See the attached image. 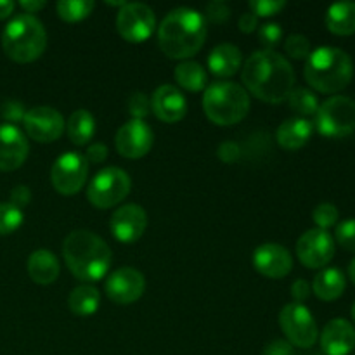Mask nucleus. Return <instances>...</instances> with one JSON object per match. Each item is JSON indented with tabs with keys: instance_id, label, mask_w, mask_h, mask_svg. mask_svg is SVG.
Segmentation results:
<instances>
[{
	"instance_id": "nucleus-22",
	"label": "nucleus",
	"mask_w": 355,
	"mask_h": 355,
	"mask_svg": "<svg viewBox=\"0 0 355 355\" xmlns=\"http://www.w3.org/2000/svg\"><path fill=\"white\" fill-rule=\"evenodd\" d=\"M243 55L236 45L220 44L208 55V69L218 78H229L241 68Z\"/></svg>"
},
{
	"instance_id": "nucleus-38",
	"label": "nucleus",
	"mask_w": 355,
	"mask_h": 355,
	"mask_svg": "<svg viewBox=\"0 0 355 355\" xmlns=\"http://www.w3.org/2000/svg\"><path fill=\"white\" fill-rule=\"evenodd\" d=\"M205 17L207 19H210L211 23L215 24H220L224 23L225 19L229 17V14H231V9H229V3L224 2V0H214V2H210L207 6V10H205Z\"/></svg>"
},
{
	"instance_id": "nucleus-17",
	"label": "nucleus",
	"mask_w": 355,
	"mask_h": 355,
	"mask_svg": "<svg viewBox=\"0 0 355 355\" xmlns=\"http://www.w3.org/2000/svg\"><path fill=\"white\" fill-rule=\"evenodd\" d=\"M253 266H255L257 272L269 279H283L293 269V259L284 246L276 245V243H266L253 253Z\"/></svg>"
},
{
	"instance_id": "nucleus-47",
	"label": "nucleus",
	"mask_w": 355,
	"mask_h": 355,
	"mask_svg": "<svg viewBox=\"0 0 355 355\" xmlns=\"http://www.w3.org/2000/svg\"><path fill=\"white\" fill-rule=\"evenodd\" d=\"M14 12V2L10 0H0V19H6Z\"/></svg>"
},
{
	"instance_id": "nucleus-14",
	"label": "nucleus",
	"mask_w": 355,
	"mask_h": 355,
	"mask_svg": "<svg viewBox=\"0 0 355 355\" xmlns=\"http://www.w3.org/2000/svg\"><path fill=\"white\" fill-rule=\"evenodd\" d=\"M153 141L155 134L144 120L127 121L123 127H120L114 137L116 151L128 159L144 158L151 151Z\"/></svg>"
},
{
	"instance_id": "nucleus-21",
	"label": "nucleus",
	"mask_w": 355,
	"mask_h": 355,
	"mask_svg": "<svg viewBox=\"0 0 355 355\" xmlns=\"http://www.w3.org/2000/svg\"><path fill=\"white\" fill-rule=\"evenodd\" d=\"M314 132V125L305 118H290V120L283 121L277 128V144L286 151H297V149L304 148L312 137Z\"/></svg>"
},
{
	"instance_id": "nucleus-49",
	"label": "nucleus",
	"mask_w": 355,
	"mask_h": 355,
	"mask_svg": "<svg viewBox=\"0 0 355 355\" xmlns=\"http://www.w3.org/2000/svg\"><path fill=\"white\" fill-rule=\"evenodd\" d=\"M352 319H354V322H355V304L352 305Z\"/></svg>"
},
{
	"instance_id": "nucleus-43",
	"label": "nucleus",
	"mask_w": 355,
	"mask_h": 355,
	"mask_svg": "<svg viewBox=\"0 0 355 355\" xmlns=\"http://www.w3.org/2000/svg\"><path fill=\"white\" fill-rule=\"evenodd\" d=\"M291 295H293V298L297 302L295 304H302V302H305L309 298V295H311V286H309V283L305 279H297L293 283V286H291Z\"/></svg>"
},
{
	"instance_id": "nucleus-33",
	"label": "nucleus",
	"mask_w": 355,
	"mask_h": 355,
	"mask_svg": "<svg viewBox=\"0 0 355 355\" xmlns=\"http://www.w3.org/2000/svg\"><path fill=\"white\" fill-rule=\"evenodd\" d=\"M312 218H314L318 229H326L333 227V225L338 222V210H336L335 205L331 203H321L314 208V214H312Z\"/></svg>"
},
{
	"instance_id": "nucleus-37",
	"label": "nucleus",
	"mask_w": 355,
	"mask_h": 355,
	"mask_svg": "<svg viewBox=\"0 0 355 355\" xmlns=\"http://www.w3.org/2000/svg\"><path fill=\"white\" fill-rule=\"evenodd\" d=\"M259 40L260 44L266 45L267 51H272V49L283 40V30H281L279 24L276 23L263 24L259 30Z\"/></svg>"
},
{
	"instance_id": "nucleus-9",
	"label": "nucleus",
	"mask_w": 355,
	"mask_h": 355,
	"mask_svg": "<svg viewBox=\"0 0 355 355\" xmlns=\"http://www.w3.org/2000/svg\"><path fill=\"white\" fill-rule=\"evenodd\" d=\"M279 324L288 342L300 349H311L318 342V324L305 305L288 304L284 305L279 314Z\"/></svg>"
},
{
	"instance_id": "nucleus-39",
	"label": "nucleus",
	"mask_w": 355,
	"mask_h": 355,
	"mask_svg": "<svg viewBox=\"0 0 355 355\" xmlns=\"http://www.w3.org/2000/svg\"><path fill=\"white\" fill-rule=\"evenodd\" d=\"M217 156L224 163H234L238 162L239 156H241V149H239V146L232 141L222 142V144L218 146Z\"/></svg>"
},
{
	"instance_id": "nucleus-32",
	"label": "nucleus",
	"mask_w": 355,
	"mask_h": 355,
	"mask_svg": "<svg viewBox=\"0 0 355 355\" xmlns=\"http://www.w3.org/2000/svg\"><path fill=\"white\" fill-rule=\"evenodd\" d=\"M284 51L293 59H307L311 55V42L304 35H290L284 42Z\"/></svg>"
},
{
	"instance_id": "nucleus-34",
	"label": "nucleus",
	"mask_w": 355,
	"mask_h": 355,
	"mask_svg": "<svg viewBox=\"0 0 355 355\" xmlns=\"http://www.w3.org/2000/svg\"><path fill=\"white\" fill-rule=\"evenodd\" d=\"M336 243L347 252H355V218H347L336 225Z\"/></svg>"
},
{
	"instance_id": "nucleus-10",
	"label": "nucleus",
	"mask_w": 355,
	"mask_h": 355,
	"mask_svg": "<svg viewBox=\"0 0 355 355\" xmlns=\"http://www.w3.org/2000/svg\"><path fill=\"white\" fill-rule=\"evenodd\" d=\"M89 177V162L75 151L64 153L55 159L51 170V182L62 196H75Z\"/></svg>"
},
{
	"instance_id": "nucleus-26",
	"label": "nucleus",
	"mask_w": 355,
	"mask_h": 355,
	"mask_svg": "<svg viewBox=\"0 0 355 355\" xmlns=\"http://www.w3.org/2000/svg\"><path fill=\"white\" fill-rule=\"evenodd\" d=\"M68 137L75 146H85L96 134V120L87 110H76L66 123Z\"/></svg>"
},
{
	"instance_id": "nucleus-1",
	"label": "nucleus",
	"mask_w": 355,
	"mask_h": 355,
	"mask_svg": "<svg viewBox=\"0 0 355 355\" xmlns=\"http://www.w3.org/2000/svg\"><path fill=\"white\" fill-rule=\"evenodd\" d=\"M241 80L246 90L269 104L288 101L295 87V71L288 59L274 51H257L243 66Z\"/></svg>"
},
{
	"instance_id": "nucleus-28",
	"label": "nucleus",
	"mask_w": 355,
	"mask_h": 355,
	"mask_svg": "<svg viewBox=\"0 0 355 355\" xmlns=\"http://www.w3.org/2000/svg\"><path fill=\"white\" fill-rule=\"evenodd\" d=\"M101 304V295L99 291L94 286H78L69 293L68 305L69 311L76 315H92L94 312H97Z\"/></svg>"
},
{
	"instance_id": "nucleus-27",
	"label": "nucleus",
	"mask_w": 355,
	"mask_h": 355,
	"mask_svg": "<svg viewBox=\"0 0 355 355\" xmlns=\"http://www.w3.org/2000/svg\"><path fill=\"white\" fill-rule=\"evenodd\" d=\"M173 76H175V82L179 83L182 89L191 90V92H200V90H203L208 83V76L205 68L200 62L194 61L180 62L175 68Z\"/></svg>"
},
{
	"instance_id": "nucleus-44",
	"label": "nucleus",
	"mask_w": 355,
	"mask_h": 355,
	"mask_svg": "<svg viewBox=\"0 0 355 355\" xmlns=\"http://www.w3.org/2000/svg\"><path fill=\"white\" fill-rule=\"evenodd\" d=\"M87 162H92V163H103L104 159L107 158V148L101 142H96L94 146H90L87 149Z\"/></svg>"
},
{
	"instance_id": "nucleus-46",
	"label": "nucleus",
	"mask_w": 355,
	"mask_h": 355,
	"mask_svg": "<svg viewBox=\"0 0 355 355\" xmlns=\"http://www.w3.org/2000/svg\"><path fill=\"white\" fill-rule=\"evenodd\" d=\"M19 6L23 7L24 12L30 14V16H33L35 12H38V10L44 9V7L47 6V3H45L44 0H21Z\"/></svg>"
},
{
	"instance_id": "nucleus-29",
	"label": "nucleus",
	"mask_w": 355,
	"mask_h": 355,
	"mask_svg": "<svg viewBox=\"0 0 355 355\" xmlns=\"http://www.w3.org/2000/svg\"><path fill=\"white\" fill-rule=\"evenodd\" d=\"M96 3L92 0H61L58 2V14L66 23H78L90 16Z\"/></svg>"
},
{
	"instance_id": "nucleus-41",
	"label": "nucleus",
	"mask_w": 355,
	"mask_h": 355,
	"mask_svg": "<svg viewBox=\"0 0 355 355\" xmlns=\"http://www.w3.org/2000/svg\"><path fill=\"white\" fill-rule=\"evenodd\" d=\"M30 200H31V191L28 189L26 186L14 187L12 193H10V203H12L14 207L19 208V210L26 207V205L30 203Z\"/></svg>"
},
{
	"instance_id": "nucleus-5",
	"label": "nucleus",
	"mask_w": 355,
	"mask_h": 355,
	"mask_svg": "<svg viewBox=\"0 0 355 355\" xmlns=\"http://www.w3.org/2000/svg\"><path fill=\"white\" fill-rule=\"evenodd\" d=\"M2 47L12 61L21 64L37 61L47 47L44 24L35 16L19 14L7 23L2 33Z\"/></svg>"
},
{
	"instance_id": "nucleus-30",
	"label": "nucleus",
	"mask_w": 355,
	"mask_h": 355,
	"mask_svg": "<svg viewBox=\"0 0 355 355\" xmlns=\"http://www.w3.org/2000/svg\"><path fill=\"white\" fill-rule=\"evenodd\" d=\"M288 104L295 113L302 114V116H311V114L318 113L319 110L318 97L307 89H293V92L288 97Z\"/></svg>"
},
{
	"instance_id": "nucleus-11",
	"label": "nucleus",
	"mask_w": 355,
	"mask_h": 355,
	"mask_svg": "<svg viewBox=\"0 0 355 355\" xmlns=\"http://www.w3.org/2000/svg\"><path fill=\"white\" fill-rule=\"evenodd\" d=\"M156 28V16L146 3H125L116 16V30L123 40L130 44H142L153 35Z\"/></svg>"
},
{
	"instance_id": "nucleus-18",
	"label": "nucleus",
	"mask_w": 355,
	"mask_h": 355,
	"mask_svg": "<svg viewBox=\"0 0 355 355\" xmlns=\"http://www.w3.org/2000/svg\"><path fill=\"white\" fill-rule=\"evenodd\" d=\"M28 141L23 132L12 123L0 125V170L12 172L28 158Z\"/></svg>"
},
{
	"instance_id": "nucleus-20",
	"label": "nucleus",
	"mask_w": 355,
	"mask_h": 355,
	"mask_svg": "<svg viewBox=\"0 0 355 355\" xmlns=\"http://www.w3.org/2000/svg\"><path fill=\"white\" fill-rule=\"evenodd\" d=\"M321 349L326 355H349L355 349V328L347 319H333L324 326Z\"/></svg>"
},
{
	"instance_id": "nucleus-13",
	"label": "nucleus",
	"mask_w": 355,
	"mask_h": 355,
	"mask_svg": "<svg viewBox=\"0 0 355 355\" xmlns=\"http://www.w3.org/2000/svg\"><path fill=\"white\" fill-rule=\"evenodd\" d=\"M24 130L37 142H54L64 132V118L58 110L49 106H38L26 111L23 118Z\"/></svg>"
},
{
	"instance_id": "nucleus-23",
	"label": "nucleus",
	"mask_w": 355,
	"mask_h": 355,
	"mask_svg": "<svg viewBox=\"0 0 355 355\" xmlns=\"http://www.w3.org/2000/svg\"><path fill=\"white\" fill-rule=\"evenodd\" d=\"M59 260L49 250H37L28 259V274L31 281L42 286L52 284L59 277Z\"/></svg>"
},
{
	"instance_id": "nucleus-40",
	"label": "nucleus",
	"mask_w": 355,
	"mask_h": 355,
	"mask_svg": "<svg viewBox=\"0 0 355 355\" xmlns=\"http://www.w3.org/2000/svg\"><path fill=\"white\" fill-rule=\"evenodd\" d=\"M262 355H295L293 345L288 340H274L267 343Z\"/></svg>"
},
{
	"instance_id": "nucleus-42",
	"label": "nucleus",
	"mask_w": 355,
	"mask_h": 355,
	"mask_svg": "<svg viewBox=\"0 0 355 355\" xmlns=\"http://www.w3.org/2000/svg\"><path fill=\"white\" fill-rule=\"evenodd\" d=\"M2 116H6L7 120L10 121H17V120H23L24 118V110L19 103L16 101H9L2 106Z\"/></svg>"
},
{
	"instance_id": "nucleus-24",
	"label": "nucleus",
	"mask_w": 355,
	"mask_h": 355,
	"mask_svg": "<svg viewBox=\"0 0 355 355\" xmlns=\"http://www.w3.org/2000/svg\"><path fill=\"white\" fill-rule=\"evenodd\" d=\"M347 279L340 269H324L314 277L312 291L322 302H333L345 291Z\"/></svg>"
},
{
	"instance_id": "nucleus-16",
	"label": "nucleus",
	"mask_w": 355,
	"mask_h": 355,
	"mask_svg": "<svg viewBox=\"0 0 355 355\" xmlns=\"http://www.w3.org/2000/svg\"><path fill=\"white\" fill-rule=\"evenodd\" d=\"M148 227V215L141 205H125L118 208L110 220V231L120 243H134L141 239Z\"/></svg>"
},
{
	"instance_id": "nucleus-8",
	"label": "nucleus",
	"mask_w": 355,
	"mask_h": 355,
	"mask_svg": "<svg viewBox=\"0 0 355 355\" xmlns=\"http://www.w3.org/2000/svg\"><path fill=\"white\" fill-rule=\"evenodd\" d=\"M130 177L125 170L107 166L101 170L87 189V198L99 210H107L120 205L130 193Z\"/></svg>"
},
{
	"instance_id": "nucleus-25",
	"label": "nucleus",
	"mask_w": 355,
	"mask_h": 355,
	"mask_svg": "<svg viewBox=\"0 0 355 355\" xmlns=\"http://www.w3.org/2000/svg\"><path fill=\"white\" fill-rule=\"evenodd\" d=\"M326 26L331 33L347 37L355 33V2L333 3L326 12Z\"/></svg>"
},
{
	"instance_id": "nucleus-35",
	"label": "nucleus",
	"mask_w": 355,
	"mask_h": 355,
	"mask_svg": "<svg viewBox=\"0 0 355 355\" xmlns=\"http://www.w3.org/2000/svg\"><path fill=\"white\" fill-rule=\"evenodd\" d=\"M250 12L255 14L257 17H270L279 14L286 7L284 0H252L248 3Z\"/></svg>"
},
{
	"instance_id": "nucleus-31",
	"label": "nucleus",
	"mask_w": 355,
	"mask_h": 355,
	"mask_svg": "<svg viewBox=\"0 0 355 355\" xmlns=\"http://www.w3.org/2000/svg\"><path fill=\"white\" fill-rule=\"evenodd\" d=\"M23 210L12 203H0V236H7L17 231L23 224Z\"/></svg>"
},
{
	"instance_id": "nucleus-12",
	"label": "nucleus",
	"mask_w": 355,
	"mask_h": 355,
	"mask_svg": "<svg viewBox=\"0 0 355 355\" xmlns=\"http://www.w3.org/2000/svg\"><path fill=\"white\" fill-rule=\"evenodd\" d=\"M297 257L307 269H322L335 257V239L328 231L311 229L297 241Z\"/></svg>"
},
{
	"instance_id": "nucleus-3",
	"label": "nucleus",
	"mask_w": 355,
	"mask_h": 355,
	"mask_svg": "<svg viewBox=\"0 0 355 355\" xmlns=\"http://www.w3.org/2000/svg\"><path fill=\"white\" fill-rule=\"evenodd\" d=\"M62 257L76 279L99 281L111 266V250L106 241L90 231H73L62 243Z\"/></svg>"
},
{
	"instance_id": "nucleus-6",
	"label": "nucleus",
	"mask_w": 355,
	"mask_h": 355,
	"mask_svg": "<svg viewBox=\"0 0 355 355\" xmlns=\"http://www.w3.org/2000/svg\"><path fill=\"white\" fill-rule=\"evenodd\" d=\"M203 110L208 120L220 127L236 125L248 114L250 96L245 87L232 82H217L207 87Z\"/></svg>"
},
{
	"instance_id": "nucleus-2",
	"label": "nucleus",
	"mask_w": 355,
	"mask_h": 355,
	"mask_svg": "<svg viewBox=\"0 0 355 355\" xmlns=\"http://www.w3.org/2000/svg\"><path fill=\"white\" fill-rule=\"evenodd\" d=\"M207 38L203 14L189 7H179L165 16L158 28V44L170 59H189L201 51Z\"/></svg>"
},
{
	"instance_id": "nucleus-48",
	"label": "nucleus",
	"mask_w": 355,
	"mask_h": 355,
	"mask_svg": "<svg viewBox=\"0 0 355 355\" xmlns=\"http://www.w3.org/2000/svg\"><path fill=\"white\" fill-rule=\"evenodd\" d=\"M349 276H350V281L355 284V259L350 262V266H349Z\"/></svg>"
},
{
	"instance_id": "nucleus-15",
	"label": "nucleus",
	"mask_w": 355,
	"mask_h": 355,
	"mask_svg": "<svg viewBox=\"0 0 355 355\" xmlns=\"http://www.w3.org/2000/svg\"><path fill=\"white\" fill-rule=\"evenodd\" d=\"M107 298L116 305H130L142 297L146 279L142 272L132 267H121L107 277L104 284Z\"/></svg>"
},
{
	"instance_id": "nucleus-7",
	"label": "nucleus",
	"mask_w": 355,
	"mask_h": 355,
	"mask_svg": "<svg viewBox=\"0 0 355 355\" xmlns=\"http://www.w3.org/2000/svg\"><path fill=\"white\" fill-rule=\"evenodd\" d=\"M315 128L329 139H342L355 132V101L347 96L326 99L315 113Z\"/></svg>"
},
{
	"instance_id": "nucleus-45",
	"label": "nucleus",
	"mask_w": 355,
	"mask_h": 355,
	"mask_svg": "<svg viewBox=\"0 0 355 355\" xmlns=\"http://www.w3.org/2000/svg\"><path fill=\"white\" fill-rule=\"evenodd\" d=\"M239 30L241 33H253L255 28L259 26V17L253 12H245L241 17H239Z\"/></svg>"
},
{
	"instance_id": "nucleus-36",
	"label": "nucleus",
	"mask_w": 355,
	"mask_h": 355,
	"mask_svg": "<svg viewBox=\"0 0 355 355\" xmlns=\"http://www.w3.org/2000/svg\"><path fill=\"white\" fill-rule=\"evenodd\" d=\"M128 111L132 120H144L151 113V99L142 92H134L128 99Z\"/></svg>"
},
{
	"instance_id": "nucleus-4",
	"label": "nucleus",
	"mask_w": 355,
	"mask_h": 355,
	"mask_svg": "<svg viewBox=\"0 0 355 355\" xmlns=\"http://www.w3.org/2000/svg\"><path fill=\"white\" fill-rule=\"evenodd\" d=\"M304 76L309 85L322 94H336L345 89L354 76V64L345 51L319 47L307 58Z\"/></svg>"
},
{
	"instance_id": "nucleus-19",
	"label": "nucleus",
	"mask_w": 355,
	"mask_h": 355,
	"mask_svg": "<svg viewBox=\"0 0 355 355\" xmlns=\"http://www.w3.org/2000/svg\"><path fill=\"white\" fill-rule=\"evenodd\" d=\"M151 111L165 123H177L186 116L187 101L177 87L162 85L153 94Z\"/></svg>"
}]
</instances>
